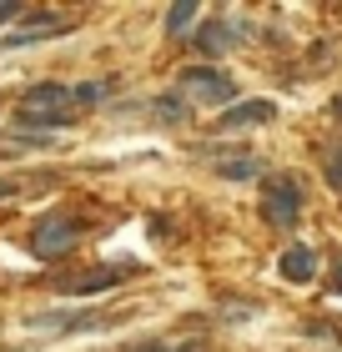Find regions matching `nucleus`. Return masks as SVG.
Returning <instances> with one entry per match:
<instances>
[{"label": "nucleus", "mask_w": 342, "mask_h": 352, "mask_svg": "<svg viewBox=\"0 0 342 352\" xmlns=\"http://www.w3.org/2000/svg\"><path fill=\"white\" fill-rule=\"evenodd\" d=\"M302 212V186L292 182V176H272L267 182V197H262V217L277 221V227H292Z\"/></svg>", "instance_id": "nucleus-1"}, {"label": "nucleus", "mask_w": 342, "mask_h": 352, "mask_svg": "<svg viewBox=\"0 0 342 352\" xmlns=\"http://www.w3.org/2000/svg\"><path fill=\"white\" fill-rule=\"evenodd\" d=\"M71 247H76V221H71V217L41 221L36 236H30V252H36V257H66Z\"/></svg>", "instance_id": "nucleus-2"}, {"label": "nucleus", "mask_w": 342, "mask_h": 352, "mask_svg": "<svg viewBox=\"0 0 342 352\" xmlns=\"http://www.w3.org/2000/svg\"><path fill=\"white\" fill-rule=\"evenodd\" d=\"M182 91L186 96H197V101H206V106H226L232 101V81H226L222 71H182Z\"/></svg>", "instance_id": "nucleus-3"}, {"label": "nucleus", "mask_w": 342, "mask_h": 352, "mask_svg": "<svg viewBox=\"0 0 342 352\" xmlns=\"http://www.w3.org/2000/svg\"><path fill=\"white\" fill-rule=\"evenodd\" d=\"M116 267H96V272H81V277H61V292H76V297H91V292H106L116 287Z\"/></svg>", "instance_id": "nucleus-4"}, {"label": "nucleus", "mask_w": 342, "mask_h": 352, "mask_svg": "<svg viewBox=\"0 0 342 352\" xmlns=\"http://www.w3.org/2000/svg\"><path fill=\"white\" fill-rule=\"evenodd\" d=\"M282 277H287V282H312V277H317V252L302 247V242L287 247V252H282Z\"/></svg>", "instance_id": "nucleus-5"}, {"label": "nucleus", "mask_w": 342, "mask_h": 352, "mask_svg": "<svg viewBox=\"0 0 342 352\" xmlns=\"http://www.w3.org/2000/svg\"><path fill=\"white\" fill-rule=\"evenodd\" d=\"M217 171L226 176V182H252V176H262V156H252V151H226Z\"/></svg>", "instance_id": "nucleus-6"}, {"label": "nucleus", "mask_w": 342, "mask_h": 352, "mask_svg": "<svg viewBox=\"0 0 342 352\" xmlns=\"http://www.w3.org/2000/svg\"><path fill=\"white\" fill-rule=\"evenodd\" d=\"M76 91H66V86H56V81H41V86H30L25 91V111H61L71 101Z\"/></svg>", "instance_id": "nucleus-7"}, {"label": "nucleus", "mask_w": 342, "mask_h": 352, "mask_svg": "<svg viewBox=\"0 0 342 352\" xmlns=\"http://www.w3.org/2000/svg\"><path fill=\"white\" fill-rule=\"evenodd\" d=\"M272 101H237V106H226V116L222 126H257V121H272Z\"/></svg>", "instance_id": "nucleus-8"}, {"label": "nucleus", "mask_w": 342, "mask_h": 352, "mask_svg": "<svg viewBox=\"0 0 342 352\" xmlns=\"http://www.w3.org/2000/svg\"><path fill=\"white\" fill-rule=\"evenodd\" d=\"M15 126H36V131H45V126H51V131H61V126H71V116H66V111H25V106H21Z\"/></svg>", "instance_id": "nucleus-9"}, {"label": "nucleus", "mask_w": 342, "mask_h": 352, "mask_svg": "<svg viewBox=\"0 0 342 352\" xmlns=\"http://www.w3.org/2000/svg\"><path fill=\"white\" fill-rule=\"evenodd\" d=\"M191 41H197L202 56H222V51H226V30H222V25H202Z\"/></svg>", "instance_id": "nucleus-10"}, {"label": "nucleus", "mask_w": 342, "mask_h": 352, "mask_svg": "<svg viewBox=\"0 0 342 352\" xmlns=\"http://www.w3.org/2000/svg\"><path fill=\"white\" fill-rule=\"evenodd\" d=\"M197 6H171L167 10V30H171V36H182V30H191V25H197Z\"/></svg>", "instance_id": "nucleus-11"}, {"label": "nucleus", "mask_w": 342, "mask_h": 352, "mask_svg": "<svg viewBox=\"0 0 342 352\" xmlns=\"http://www.w3.org/2000/svg\"><path fill=\"white\" fill-rule=\"evenodd\" d=\"M322 176H328V186H332V191H342V151H332V156H328Z\"/></svg>", "instance_id": "nucleus-12"}, {"label": "nucleus", "mask_w": 342, "mask_h": 352, "mask_svg": "<svg viewBox=\"0 0 342 352\" xmlns=\"http://www.w3.org/2000/svg\"><path fill=\"white\" fill-rule=\"evenodd\" d=\"M15 15H21V6H6V0H0V25H6V21H15Z\"/></svg>", "instance_id": "nucleus-13"}, {"label": "nucleus", "mask_w": 342, "mask_h": 352, "mask_svg": "<svg viewBox=\"0 0 342 352\" xmlns=\"http://www.w3.org/2000/svg\"><path fill=\"white\" fill-rule=\"evenodd\" d=\"M332 292H342V257L332 262Z\"/></svg>", "instance_id": "nucleus-14"}, {"label": "nucleus", "mask_w": 342, "mask_h": 352, "mask_svg": "<svg viewBox=\"0 0 342 352\" xmlns=\"http://www.w3.org/2000/svg\"><path fill=\"white\" fill-rule=\"evenodd\" d=\"M10 191H15V186H10V182H0V197H10Z\"/></svg>", "instance_id": "nucleus-15"}, {"label": "nucleus", "mask_w": 342, "mask_h": 352, "mask_svg": "<svg viewBox=\"0 0 342 352\" xmlns=\"http://www.w3.org/2000/svg\"><path fill=\"white\" fill-rule=\"evenodd\" d=\"M332 111H337V116H342V96H332Z\"/></svg>", "instance_id": "nucleus-16"}]
</instances>
